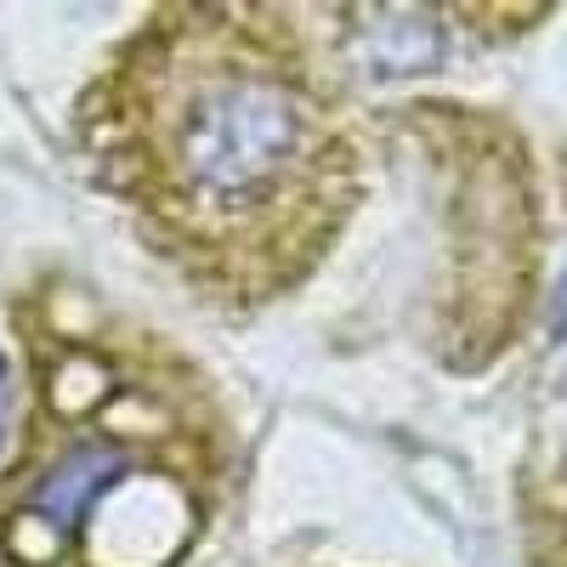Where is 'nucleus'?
<instances>
[{"label":"nucleus","mask_w":567,"mask_h":567,"mask_svg":"<svg viewBox=\"0 0 567 567\" xmlns=\"http://www.w3.org/2000/svg\"><path fill=\"white\" fill-rule=\"evenodd\" d=\"M80 148L142 239L216 307H267L358 199L347 120L272 7H159L80 97Z\"/></svg>","instance_id":"f257e3e1"},{"label":"nucleus","mask_w":567,"mask_h":567,"mask_svg":"<svg viewBox=\"0 0 567 567\" xmlns=\"http://www.w3.org/2000/svg\"><path fill=\"white\" fill-rule=\"evenodd\" d=\"M34 409L0 477L7 567H176L199 545L227 437L159 336L23 307Z\"/></svg>","instance_id":"f03ea898"},{"label":"nucleus","mask_w":567,"mask_h":567,"mask_svg":"<svg viewBox=\"0 0 567 567\" xmlns=\"http://www.w3.org/2000/svg\"><path fill=\"white\" fill-rule=\"evenodd\" d=\"M7 420H12V363L0 352V443H7Z\"/></svg>","instance_id":"7ed1b4c3"},{"label":"nucleus","mask_w":567,"mask_h":567,"mask_svg":"<svg viewBox=\"0 0 567 567\" xmlns=\"http://www.w3.org/2000/svg\"><path fill=\"white\" fill-rule=\"evenodd\" d=\"M550 336H567V278L556 284V296H550Z\"/></svg>","instance_id":"20e7f679"}]
</instances>
